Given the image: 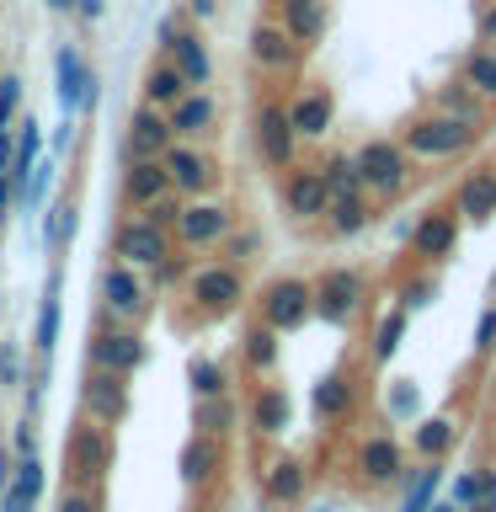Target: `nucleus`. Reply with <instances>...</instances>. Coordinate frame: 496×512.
I'll list each match as a JSON object with an SVG mask.
<instances>
[{
    "instance_id": "nucleus-1",
    "label": "nucleus",
    "mask_w": 496,
    "mask_h": 512,
    "mask_svg": "<svg viewBox=\"0 0 496 512\" xmlns=\"http://www.w3.org/2000/svg\"><path fill=\"white\" fill-rule=\"evenodd\" d=\"M400 144L411 150V160H459V155H470L480 144V128L459 123L454 112L427 107V112H416V118L400 128Z\"/></svg>"
},
{
    "instance_id": "nucleus-2",
    "label": "nucleus",
    "mask_w": 496,
    "mask_h": 512,
    "mask_svg": "<svg viewBox=\"0 0 496 512\" xmlns=\"http://www.w3.org/2000/svg\"><path fill=\"white\" fill-rule=\"evenodd\" d=\"M352 160H358V176H363V192L374 203H395L400 192L411 187L416 176V160L400 139H363L358 150H352Z\"/></svg>"
},
{
    "instance_id": "nucleus-3",
    "label": "nucleus",
    "mask_w": 496,
    "mask_h": 512,
    "mask_svg": "<svg viewBox=\"0 0 496 512\" xmlns=\"http://www.w3.org/2000/svg\"><path fill=\"white\" fill-rule=\"evenodd\" d=\"M368 304V278L358 267H326L315 278V315L326 326H352Z\"/></svg>"
},
{
    "instance_id": "nucleus-4",
    "label": "nucleus",
    "mask_w": 496,
    "mask_h": 512,
    "mask_svg": "<svg viewBox=\"0 0 496 512\" xmlns=\"http://www.w3.org/2000/svg\"><path fill=\"white\" fill-rule=\"evenodd\" d=\"M459 230H464L459 208H454V203H432L427 214L411 224V256H416L422 267H443V262H454V251H459Z\"/></svg>"
},
{
    "instance_id": "nucleus-5",
    "label": "nucleus",
    "mask_w": 496,
    "mask_h": 512,
    "mask_svg": "<svg viewBox=\"0 0 496 512\" xmlns=\"http://www.w3.org/2000/svg\"><path fill=\"white\" fill-rule=\"evenodd\" d=\"M315 315V283H304V278H272L262 288V320L272 331H299L304 320Z\"/></svg>"
},
{
    "instance_id": "nucleus-6",
    "label": "nucleus",
    "mask_w": 496,
    "mask_h": 512,
    "mask_svg": "<svg viewBox=\"0 0 496 512\" xmlns=\"http://www.w3.org/2000/svg\"><path fill=\"white\" fill-rule=\"evenodd\" d=\"M352 470L363 475V486H400L406 480V448H400V438H390V432H368V438L358 443V454H352Z\"/></svg>"
},
{
    "instance_id": "nucleus-7",
    "label": "nucleus",
    "mask_w": 496,
    "mask_h": 512,
    "mask_svg": "<svg viewBox=\"0 0 496 512\" xmlns=\"http://www.w3.org/2000/svg\"><path fill=\"white\" fill-rule=\"evenodd\" d=\"M294 150H299V134H294V123H288V102L267 96V102L256 107V155H262L267 166L288 171L294 166Z\"/></svg>"
},
{
    "instance_id": "nucleus-8",
    "label": "nucleus",
    "mask_w": 496,
    "mask_h": 512,
    "mask_svg": "<svg viewBox=\"0 0 496 512\" xmlns=\"http://www.w3.org/2000/svg\"><path fill=\"white\" fill-rule=\"evenodd\" d=\"M246 48H251V64L262 75H294L299 59H304V43H294V32L283 22H256Z\"/></svg>"
},
{
    "instance_id": "nucleus-9",
    "label": "nucleus",
    "mask_w": 496,
    "mask_h": 512,
    "mask_svg": "<svg viewBox=\"0 0 496 512\" xmlns=\"http://www.w3.org/2000/svg\"><path fill=\"white\" fill-rule=\"evenodd\" d=\"M240 299H246V278H240L235 262H214V267L192 272V304L203 315H230Z\"/></svg>"
},
{
    "instance_id": "nucleus-10",
    "label": "nucleus",
    "mask_w": 496,
    "mask_h": 512,
    "mask_svg": "<svg viewBox=\"0 0 496 512\" xmlns=\"http://www.w3.org/2000/svg\"><path fill=\"white\" fill-rule=\"evenodd\" d=\"M448 203L459 208L464 224H491L496 219V160H475V166L459 176V187Z\"/></svg>"
},
{
    "instance_id": "nucleus-11",
    "label": "nucleus",
    "mask_w": 496,
    "mask_h": 512,
    "mask_svg": "<svg viewBox=\"0 0 496 512\" xmlns=\"http://www.w3.org/2000/svg\"><path fill=\"white\" fill-rule=\"evenodd\" d=\"M107 464H112L107 427H80L70 438V454H64V475H70V486H96Z\"/></svg>"
},
{
    "instance_id": "nucleus-12",
    "label": "nucleus",
    "mask_w": 496,
    "mask_h": 512,
    "mask_svg": "<svg viewBox=\"0 0 496 512\" xmlns=\"http://www.w3.org/2000/svg\"><path fill=\"white\" fill-rule=\"evenodd\" d=\"M283 208H288V214H294L299 224L326 219L331 187H326V176H320V166H299V171L283 176Z\"/></svg>"
},
{
    "instance_id": "nucleus-13",
    "label": "nucleus",
    "mask_w": 496,
    "mask_h": 512,
    "mask_svg": "<svg viewBox=\"0 0 496 512\" xmlns=\"http://www.w3.org/2000/svg\"><path fill=\"white\" fill-rule=\"evenodd\" d=\"M80 406H86V416H91V422H102V427L123 422V416H128V384H123V374H112V368H91L86 384H80Z\"/></svg>"
},
{
    "instance_id": "nucleus-14",
    "label": "nucleus",
    "mask_w": 496,
    "mask_h": 512,
    "mask_svg": "<svg viewBox=\"0 0 496 512\" xmlns=\"http://www.w3.org/2000/svg\"><path fill=\"white\" fill-rule=\"evenodd\" d=\"M118 256L128 267L166 262V256H171V230H166V224H155V219H128L118 230Z\"/></svg>"
},
{
    "instance_id": "nucleus-15",
    "label": "nucleus",
    "mask_w": 496,
    "mask_h": 512,
    "mask_svg": "<svg viewBox=\"0 0 496 512\" xmlns=\"http://www.w3.org/2000/svg\"><path fill=\"white\" fill-rule=\"evenodd\" d=\"M230 230H235V214L224 203H187L182 219H176V240L182 246H219Z\"/></svg>"
},
{
    "instance_id": "nucleus-16",
    "label": "nucleus",
    "mask_w": 496,
    "mask_h": 512,
    "mask_svg": "<svg viewBox=\"0 0 496 512\" xmlns=\"http://www.w3.org/2000/svg\"><path fill=\"white\" fill-rule=\"evenodd\" d=\"M166 176H171V187L176 192H187V198H198V192L214 187V160H208L203 150H192V144H166Z\"/></svg>"
},
{
    "instance_id": "nucleus-17",
    "label": "nucleus",
    "mask_w": 496,
    "mask_h": 512,
    "mask_svg": "<svg viewBox=\"0 0 496 512\" xmlns=\"http://www.w3.org/2000/svg\"><path fill=\"white\" fill-rule=\"evenodd\" d=\"M288 123H294L299 139H326L336 123V96L326 86H304L294 102H288Z\"/></svg>"
},
{
    "instance_id": "nucleus-18",
    "label": "nucleus",
    "mask_w": 496,
    "mask_h": 512,
    "mask_svg": "<svg viewBox=\"0 0 496 512\" xmlns=\"http://www.w3.org/2000/svg\"><path fill=\"white\" fill-rule=\"evenodd\" d=\"M86 358H91V368L134 374V368L144 363V342H139V331H102V336H91Z\"/></svg>"
},
{
    "instance_id": "nucleus-19",
    "label": "nucleus",
    "mask_w": 496,
    "mask_h": 512,
    "mask_svg": "<svg viewBox=\"0 0 496 512\" xmlns=\"http://www.w3.org/2000/svg\"><path fill=\"white\" fill-rule=\"evenodd\" d=\"M272 6H278V22L294 32V43L315 48L320 38H326V27H331V6H326V0H272Z\"/></svg>"
},
{
    "instance_id": "nucleus-20",
    "label": "nucleus",
    "mask_w": 496,
    "mask_h": 512,
    "mask_svg": "<svg viewBox=\"0 0 496 512\" xmlns=\"http://www.w3.org/2000/svg\"><path fill=\"white\" fill-rule=\"evenodd\" d=\"M171 118H166V107H150L144 102L134 112V123H128V160H144V155H166V144H171Z\"/></svg>"
},
{
    "instance_id": "nucleus-21",
    "label": "nucleus",
    "mask_w": 496,
    "mask_h": 512,
    "mask_svg": "<svg viewBox=\"0 0 496 512\" xmlns=\"http://www.w3.org/2000/svg\"><path fill=\"white\" fill-rule=\"evenodd\" d=\"M102 299H107V315H118V320H139L144 304H150V294H144V283H139V272L128 267V262H123V267H107Z\"/></svg>"
},
{
    "instance_id": "nucleus-22",
    "label": "nucleus",
    "mask_w": 496,
    "mask_h": 512,
    "mask_svg": "<svg viewBox=\"0 0 496 512\" xmlns=\"http://www.w3.org/2000/svg\"><path fill=\"white\" fill-rule=\"evenodd\" d=\"M224 464V438H208V432H192V438L182 443V459H176V470H182V480L192 491L208 486V480L219 475Z\"/></svg>"
},
{
    "instance_id": "nucleus-23",
    "label": "nucleus",
    "mask_w": 496,
    "mask_h": 512,
    "mask_svg": "<svg viewBox=\"0 0 496 512\" xmlns=\"http://www.w3.org/2000/svg\"><path fill=\"white\" fill-rule=\"evenodd\" d=\"M166 118H171V134H176V139H203L208 128L219 123V102H214L208 91L192 86L176 107H166Z\"/></svg>"
},
{
    "instance_id": "nucleus-24",
    "label": "nucleus",
    "mask_w": 496,
    "mask_h": 512,
    "mask_svg": "<svg viewBox=\"0 0 496 512\" xmlns=\"http://www.w3.org/2000/svg\"><path fill=\"white\" fill-rule=\"evenodd\" d=\"M310 406H315V416H320L326 427H331V422H347L352 406H358V384H352L347 368H336V374H326V379L315 384Z\"/></svg>"
},
{
    "instance_id": "nucleus-25",
    "label": "nucleus",
    "mask_w": 496,
    "mask_h": 512,
    "mask_svg": "<svg viewBox=\"0 0 496 512\" xmlns=\"http://www.w3.org/2000/svg\"><path fill=\"white\" fill-rule=\"evenodd\" d=\"M432 107H438V112H454L459 123L480 128V134H486V123H491V102H486V96H475L459 75H454V80H443V86L432 91Z\"/></svg>"
},
{
    "instance_id": "nucleus-26",
    "label": "nucleus",
    "mask_w": 496,
    "mask_h": 512,
    "mask_svg": "<svg viewBox=\"0 0 496 512\" xmlns=\"http://www.w3.org/2000/svg\"><path fill=\"white\" fill-rule=\"evenodd\" d=\"M54 75H59V102L64 107H96V75L80 64L75 48H59L54 54Z\"/></svg>"
},
{
    "instance_id": "nucleus-27",
    "label": "nucleus",
    "mask_w": 496,
    "mask_h": 512,
    "mask_svg": "<svg viewBox=\"0 0 496 512\" xmlns=\"http://www.w3.org/2000/svg\"><path fill=\"white\" fill-rule=\"evenodd\" d=\"M454 448H459V416L438 411V416H427V422L411 427V454L416 459H448Z\"/></svg>"
},
{
    "instance_id": "nucleus-28",
    "label": "nucleus",
    "mask_w": 496,
    "mask_h": 512,
    "mask_svg": "<svg viewBox=\"0 0 496 512\" xmlns=\"http://www.w3.org/2000/svg\"><path fill=\"white\" fill-rule=\"evenodd\" d=\"M288 422H294V400H288V390L262 384V390L251 395V427L262 432V438H278V432H288Z\"/></svg>"
},
{
    "instance_id": "nucleus-29",
    "label": "nucleus",
    "mask_w": 496,
    "mask_h": 512,
    "mask_svg": "<svg viewBox=\"0 0 496 512\" xmlns=\"http://www.w3.org/2000/svg\"><path fill=\"white\" fill-rule=\"evenodd\" d=\"M160 192H171L166 160H160V155H144V160H134V166H128V176H123V198L134 203V208H144V203H155Z\"/></svg>"
},
{
    "instance_id": "nucleus-30",
    "label": "nucleus",
    "mask_w": 496,
    "mask_h": 512,
    "mask_svg": "<svg viewBox=\"0 0 496 512\" xmlns=\"http://www.w3.org/2000/svg\"><path fill=\"white\" fill-rule=\"evenodd\" d=\"M267 502H283V507H294L299 496H304V486H310V470H304V459H294V454H283V459H272L267 464Z\"/></svg>"
},
{
    "instance_id": "nucleus-31",
    "label": "nucleus",
    "mask_w": 496,
    "mask_h": 512,
    "mask_svg": "<svg viewBox=\"0 0 496 512\" xmlns=\"http://www.w3.org/2000/svg\"><path fill=\"white\" fill-rule=\"evenodd\" d=\"M368 219H374V198L368 192H347V198H331L326 208V224H331V235H363L368 230Z\"/></svg>"
},
{
    "instance_id": "nucleus-32",
    "label": "nucleus",
    "mask_w": 496,
    "mask_h": 512,
    "mask_svg": "<svg viewBox=\"0 0 496 512\" xmlns=\"http://www.w3.org/2000/svg\"><path fill=\"white\" fill-rule=\"evenodd\" d=\"M171 54V64L187 75V86H208V75H214V64H208V48H203V38L198 32H176V43L166 48Z\"/></svg>"
},
{
    "instance_id": "nucleus-33",
    "label": "nucleus",
    "mask_w": 496,
    "mask_h": 512,
    "mask_svg": "<svg viewBox=\"0 0 496 512\" xmlns=\"http://www.w3.org/2000/svg\"><path fill=\"white\" fill-rule=\"evenodd\" d=\"M459 80H464L475 96L496 102V48H491V43L470 48V54H464V64H459Z\"/></svg>"
},
{
    "instance_id": "nucleus-34",
    "label": "nucleus",
    "mask_w": 496,
    "mask_h": 512,
    "mask_svg": "<svg viewBox=\"0 0 496 512\" xmlns=\"http://www.w3.org/2000/svg\"><path fill=\"white\" fill-rule=\"evenodd\" d=\"M187 91H192V86H187V75L176 70L171 59H166V64H155V70L144 75V102H150V107H176Z\"/></svg>"
},
{
    "instance_id": "nucleus-35",
    "label": "nucleus",
    "mask_w": 496,
    "mask_h": 512,
    "mask_svg": "<svg viewBox=\"0 0 496 512\" xmlns=\"http://www.w3.org/2000/svg\"><path fill=\"white\" fill-rule=\"evenodd\" d=\"M406 320H411V310H406V304H395V310L374 326V352H368V358H374L379 368L400 352V342H406Z\"/></svg>"
},
{
    "instance_id": "nucleus-36",
    "label": "nucleus",
    "mask_w": 496,
    "mask_h": 512,
    "mask_svg": "<svg viewBox=\"0 0 496 512\" xmlns=\"http://www.w3.org/2000/svg\"><path fill=\"white\" fill-rule=\"evenodd\" d=\"M192 427L208 432V438H224V432L235 427V400H230V395H208V400H198V411H192Z\"/></svg>"
},
{
    "instance_id": "nucleus-37",
    "label": "nucleus",
    "mask_w": 496,
    "mask_h": 512,
    "mask_svg": "<svg viewBox=\"0 0 496 512\" xmlns=\"http://www.w3.org/2000/svg\"><path fill=\"white\" fill-rule=\"evenodd\" d=\"M438 480H443V459H422V470H416L406 502H400V512H427L432 496H438Z\"/></svg>"
},
{
    "instance_id": "nucleus-38",
    "label": "nucleus",
    "mask_w": 496,
    "mask_h": 512,
    "mask_svg": "<svg viewBox=\"0 0 496 512\" xmlns=\"http://www.w3.org/2000/svg\"><path fill=\"white\" fill-rule=\"evenodd\" d=\"M187 379H192V395H198V400L230 395V374H224V363H214V358H192Z\"/></svg>"
},
{
    "instance_id": "nucleus-39",
    "label": "nucleus",
    "mask_w": 496,
    "mask_h": 512,
    "mask_svg": "<svg viewBox=\"0 0 496 512\" xmlns=\"http://www.w3.org/2000/svg\"><path fill=\"white\" fill-rule=\"evenodd\" d=\"M240 352H246V363L256 368V374H267V368L278 363V331H272L267 320H262V326H251V331H246V347H240Z\"/></svg>"
},
{
    "instance_id": "nucleus-40",
    "label": "nucleus",
    "mask_w": 496,
    "mask_h": 512,
    "mask_svg": "<svg viewBox=\"0 0 496 512\" xmlns=\"http://www.w3.org/2000/svg\"><path fill=\"white\" fill-rule=\"evenodd\" d=\"M320 176H326L331 198H347V192H363V176H358V160H352V155H331L326 166H320Z\"/></svg>"
},
{
    "instance_id": "nucleus-41",
    "label": "nucleus",
    "mask_w": 496,
    "mask_h": 512,
    "mask_svg": "<svg viewBox=\"0 0 496 512\" xmlns=\"http://www.w3.org/2000/svg\"><path fill=\"white\" fill-rule=\"evenodd\" d=\"M32 160H38V123H22V139H16V155H11V187H27L32 176Z\"/></svg>"
},
{
    "instance_id": "nucleus-42",
    "label": "nucleus",
    "mask_w": 496,
    "mask_h": 512,
    "mask_svg": "<svg viewBox=\"0 0 496 512\" xmlns=\"http://www.w3.org/2000/svg\"><path fill=\"white\" fill-rule=\"evenodd\" d=\"M470 352H475V363H491V358H496V299H491L486 310H480V320H475Z\"/></svg>"
},
{
    "instance_id": "nucleus-43",
    "label": "nucleus",
    "mask_w": 496,
    "mask_h": 512,
    "mask_svg": "<svg viewBox=\"0 0 496 512\" xmlns=\"http://www.w3.org/2000/svg\"><path fill=\"white\" fill-rule=\"evenodd\" d=\"M6 486H11L16 496H27V502H38V491H43V459L22 454V464H16V475L6 480Z\"/></svg>"
},
{
    "instance_id": "nucleus-44",
    "label": "nucleus",
    "mask_w": 496,
    "mask_h": 512,
    "mask_svg": "<svg viewBox=\"0 0 496 512\" xmlns=\"http://www.w3.org/2000/svg\"><path fill=\"white\" fill-rule=\"evenodd\" d=\"M54 512H102V496H96V486H70Z\"/></svg>"
},
{
    "instance_id": "nucleus-45",
    "label": "nucleus",
    "mask_w": 496,
    "mask_h": 512,
    "mask_svg": "<svg viewBox=\"0 0 496 512\" xmlns=\"http://www.w3.org/2000/svg\"><path fill=\"white\" fill-rule=\"evenodd\" d=\"M54 336H59V299H48L43 315H38V352H43V358L54 352Z\"/></svg>"
},
{
    "instance_id": "nucleus-46",
    "label": "nucleus",
    "mask_w": 496,
    "mask_h": 512,
    "mask_svg": "<svg viewBox=\"0 0 496 512\" xmlns=\"http://www.w3.org/2000/svg\"><path fill=\"white\" fill-rule=\"evenodd\" d=\"M16 102H22V80H16V75H0V128H11Z\"/></svg>"
},
{
    "instance_id": "nucleus-47",
    "label": "nucleus",
    "mask_w": 496,
    "mask_h": 512,
    "mask_svg": "<svg viewBox=\"0 0 496 512\" xmlns=\"http://www.w3.org/2000/svg\"><path fill=\"white\" fill-rule=\"evenodd\" d=\"M144 208H150V214H144V219L166 224V230H171L176 219H182V198H171V192H160V198H155V203H144Z\"/></svg>"
},
{
    "instance_id": "nucleus-48",
    "label": "nucleus",
    "mask_w": 496,
    "mask_h": 512,
    "mask_svg": "<svg viewBox=\"0 0 496 512\" xmlns=\"http://www.w3.org/2000/svg\"><path fill=\"white\" fill-rule=\"evenodd\" d=\"M75 235V208L70 203H59L54 208V219H48V240H70Z\"/></svg>"
},
{
    "instance_id": "nucleus-49",
    "label": "nucleus",
    "mask_w": 496,
    "mask_h": 512,
    "mask_svg": "<svg viewBox=\"0 0 496 512\" xmlns=\"http://www.w3.org/2000/svg\"><path fill=\"white\" fill-rule=\"evenodd\" d=\"M432 294H438V278H422V283H406V288H400V304H406V310H416V304H427Z\"/></svg>"
},
{
    "instance_id": "nucleus-50",
    "label": "nucleus",
    "mask_w": 496,
    "mask_h": 512,
    "mask_svg": "<svg viewBox=\"0 0 496 512\" xmlns=\"http://www.w3.org/2000/svg\"><path fill=\"white\" fill-rule=\"evenodd\" d=\"M475 491H480V470H464V475L454 480V496H448V502H454V507H470Z\"/></svg>"
},
{
    "instance_id": "nucleus-51",
    "label": "nucleus",
    "mask_w": 496,
    "mask_h": 512,
    "mask_svg": "<svg viewBox=\"0 0 496 512\" xmlns=\"http://www.w3.org/2000/svg\"><path fill=\"white\" fill-rule=\"evenodd\" d=\"M475 512H496V470H480V491H475Z\"/></svg>"
},
{
    "instance_id": "nucleus-52",
    "label": "nucleus",
    "mask_w": 496,
    "mask_h": 512,
    "mask_svg": "<svg viewBox=\"0 0 496 512\" xmlns=\"http://www.w3.org/2000/svg\"><path fill=\"white\" fill-rule=\"evenodd\" d=\"M224 240H230V262H251V251L262 246V235H256V230H246V235H224Z\"/></svg>"
},
{
    "instance_id": "nucleus-53",
    "label": "nucleus",
    "mask_w": 496,
    "mask_h": 512,
    "mask_svg": "<svg viewBox=\"0 0 496 512\" xmlns=\"http://www.w3.org/2000/svg\"><path fill=\"white\" fill-rule=\"evenodd\" d=\"M475 38L496 48V0H486V6H480V16H475Z\"/></svg>"
},
{
    "instance_id": "nucleus-54",
    "label": "nucleus",
    "mask_w": 496,
    "mask_h": 512,
    "mask_svg": "<svg viewBox=\"0 0 496 512\" xmlns=\"http://www.w3.org/2000/svg\"><path fill=\"white\" fill-rule=\"evenodd\" d=\"M16 379H22V363H16L11 347H0V384H16Z\"/></svg>"
},
{
    "instance_id": "nucleus-55",
    "label": "nucleus",
    "mask_w": 496,
    "mask_h": 512,
    "mask_svg": "<svg viewBox=\"0 0 496 512\" xmlns=\"http://www.w3.org/2000/svg\"><path fill=\"white\" fill-rule=\"evenodd\" d=\"M187 11L198 16V22H214V16H219V0H187Z\"/></svg>"
},
{
    "instance_id": "nucleus-56",
    "label": "nucleus",
    "mask_w": 496,
    "mask_h": 512,
    "mask_svg": "<svg viewBox=\"0 0 496 512\" xmlns=\"http://www.w3.org/2000/svg\"><path fill=\"white\" fill-rule=\"evenodd\" d=\"M11 155H16V144H11V128H0V176L11 171Z\"/></svg>"
},
{
    "instance_id": "nucleus-57",
    "label": "nucleus",
    "mask_w": 496,
    "mask_h": 512,
    "mask_svg": "<svg viewBox=\"0 0 496 512\" xmlns=\"http://www.w3.org/2000/svg\"><path fill=\"white\" fill-rule=\"evenodd\" d=\"M75 6H80V16H86V22H96V16H102V6H107V0H75Z\"/></svg>"
},
{
    "instance_id": "nucleus-58",
    "label": "nucleus",
    "mask_w": 496,
    "mask_h": 512,
    "mask_svg": "<svg viewBox=\"0 0 496 512\" xmlns=\"http://www.w3.org/2000/svg\"><path fill=\"white\" fill-rule=\"evenodd\" d=\"M6 198H11V182L0 176V214H6Z\"/></svg>"
},
{
    "instance_id": "nucleus-59",
    "label": "nucleus",
    "mask_w": 496,
    "mask_h": 512,
    "mask_svg": "<svg viewBox=\"0 0 496 512\" xmlns=\"http://www.w3.org/2000/svg\"><path fill=\"white\" fill-rule=\"evenodd\" d=\"M427 512H454V502H432Z\"/></svg>"
},
{
    "instance_id": "nucleus-60",
    "label": "nucleus",
    "mask_w": 496,
    "mask_h": 512,
    "mask_svg": "<svg viewBox=\"0 0 496 512\" xmlns=\"http://www.w3.org/2000/svg\"><path fill=\"white\" fill-rule=\"evenodd\" d=\"M48 6H54V11H70V6H75V0H48Z\"/></svg>"
},
{
    "instance_id": "nucleus-61",
    "label": "nucleus",
    "mask_w": 496,
    "mask_h": 512,
    "mask_svg": "<svg viewBox=\"0 0 496 512\" xmlns=\"http://www.w3.org/2000/svg\"><path fill=\"white\" fill-rule=\"evenodd\" d=\"M491 299H496V272H491Z\"/></svg>"
}]
</instances>
